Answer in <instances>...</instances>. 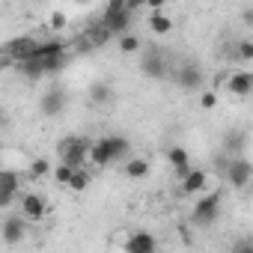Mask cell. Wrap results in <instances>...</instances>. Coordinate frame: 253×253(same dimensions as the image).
<instances>
[{
	"label": "cell",
	"instance_id": "6da1fadb",
	"mask_svg": "<svg viewBox=\"0 0 253 253\" xmlns=\"http://www.w3.org/2000/svg\"><path fill=\"white\" fill-rule=\"evenodd\" d=\"M128 140H125L122 134H107V137H101V140H95L92 143V149H89V164H95V167H110L113 161H119V158H128Z\"/></svg>",
	"mask_w": 253,
	"mask_h": 253
},
{
	"label": "cell",
	"instance_id": "7a4b0ae2",
	"mask_svg": "<svg viewBox=\"0 0 253 253\" xmlns=\"http://www.w3.org/2000/svg\"><path fill=\"white\" fill-rule=\"evenodd\" d=\"M36 60L45 66V75H54L60 69H66L69 63V51L60 39H48V42H39V51H36Z\"/></svg>",
	"mask_w": 253,
	"mask_h": 253
},
{
	"label": "cell",
	"instance_id": "3957f363",
	"mask_svg": "<svg viewBox=\"0 0 253 253\" xmlns=\"http://www.w3.org/2000/svg\"><path fill=\"white\" fill-rule=\"evenodd\" d=\"M36 51H39V42H36L33 36H15V39L6 42L3 60H6V66H18V63H24V60H33Z\"/></svg>",
	"mask_w": 253,
	"mask_h": 253
},
{
	"label": "cell",
	"instance_id": "277c9868",
	"mask_svg": "<svg viewBox=\"0 0 253 253\" xmlns=\"http://www.w3.org/2000/svg\"><path fill=\"white\" fill-rule=\"evenodd\" d=\"M89 149H92L89 140H84V137H66L57 146V155H60V161H66L72 167H84L89 161Z\"/></svg>",
	"mask_w": 253,
	"mask_h": 253
},
{
	"label": "cell",
	"instance_id": "5b68a950",
	"mask_svg": "<svg viewBox=\"0 0 253 253\" xmlns=\"http://www.w3.org/2000/svg\"><path fill=\"white\" fill-rule=\"evenodd\" d=\"M217 214H220V194H217V191H214V194H206V197L197 200L194 209H191V220H194L197 226H211V223L217 220Z\"/></svg>",
	"mask_w": 253,
	"mask_h": 253
},
{
	"label": "cell",
	"instance_id": "8992f818",
	"mask_svg": "<svg viewBox=\"0 0 253 253\" xmlns=\"http://www.w3.org/2000/svg\"><path fill=\"white\" fill-rule=\"evenodd\" d=\"M140 72L152 81H164L167 78V54L158 51V48H149L143 51V60H140Z\"/></svg>",
	"mask_w": 253,
	"mask_h": 253
},
{
	"label": "cell",
	"instance_id": "52a82bcc",
	"mask_svg": "<svg viewBox=\"0 0 253 253\" xmlns=\"http://www.w3.org/2000/svg\"><path fill=\"white\" fill-rule=\"evenodd\" d=\"M18 206H21V214H24L30 223H39V220L48 214V203H45V197H42V194H33V191L18 194Z\"/></svg>",
	"mask_w": 253,
	"mask_h": 253
},
{
	"label": "cell",
	"instance_id": "ba28073f",
	"mask_svg": "<svg viewBox=\"0 0 253 253\" xmlns=\"http://www.w3.org/2000/svg\"><path fill=\"white\" fill-rule=\"evenodd\" d=\"M131 18H134V12H128L125 6H104V15H101V21L110 27V33H113V36L128 33Z\"/></svg>",
	"mask_w": 253,
	"mask_h": 253
},
{
	"label": "cell",
	"instance_id": "9c48e42d",
	"mask_svg": "<svg viewBox=\"0 0 253 253\" xmlns=\"http://www.w3.org/2000/svg\"><path fill=\"white\" fill-rule=\"evenodd\" d=\"M250 179H253V164H250L247 158H238V155H235V158L226 164V182H229L232 188H247Z\"/></svg>",
	"mask_w": 253,
	"mask_h": 253
},
{
	"label": "cell",
	"instance_id": "30bf717a",
	"mask_svg": "<svg viewBox=\"0 0 253 253\" xmlns=\"http://www.w3.org/2000/svg\"><path fill=\"white\" fill-rule=\"evenodd\" d=\"M24 232H27V217L24 214H9L3 223H0V235H3V241L9 247H15L24 238Z\"/></svg>",
	"mask_w": 253,
	"mask_h": 253
},
{
	"label": "cell",
	"instance_id": "8fae6325",
	"mask_svg": "<svg viewBox=\"0 0 253 253\" xmlns=\"http://www.w3.org/2000/svg\"><path fill=\"white\" fill-rule=\"evenodd\" d=\"M122 250L125 253H152V250H158V241L146 229H137V232H131L128 238L122 241Z\"/></svg>",
	"mask_w": 253,
	"mask_h": 253
},
{
	"label": "cell",
	"instance_id": "7c38bea8",
	"mask_svg": "<svg viewBox=\"0 0 253 253\" xmlns=\"http://www.w3.org/2000/svg\"><path fill=\"white\" fill-rule=\"evenodd\" d=\"M176 84H179L182 89H200V86H203V69H200L194 60L182 63L179 72H176Z\"/></svg>",
	"mask_w": 253,
	"mask_h": 253
},
{
	"label": "cell",
	"instance_id": "4fadbf2b",
	"mask_svg": "<svg viewBox=\"0 0 253 253\" xmlns=\"http://www.w3.org/2000/svg\"><path fill=\"white\" fill-rule=\"evenodd\" d=\"M18 194H21V191H18V173L6 167L3 173H0V206L9 209V206H12V200H15Z\"/></svg>",
	"mask_w": 253,
	"mask_h": 253
},
{
	"label": "cell",
	"instance_id": "5bb4252c",
	"mask_svg": "<svg viewBox=\"0 0 253 253\" xmlns=\"http://www.w3.org/2000/svg\"><path fill=\"white\" fill-rule=\"evenodd\" d=\"M66 101H69L66 89H60V86H51V89L42 95V113H45V116H60V113L66 110Z\"/></svg>",
	"mask_w": 253,
	"mask_h": 253
},
{
	"label": "cell",
	"instance_id": "9a60e30c",
	"mask_svg": "<svg viewBox=\"0 0 253 253\" xmlns=\"http://www.w3.org/2000/svg\"><path fill=\"white\" fill-rule=\"evenodd\" d=\"M226 89H229L232 95H250V92H253V72H247V69L232 72V75L226 78Z\"/></svg>",
	"mask_w": 253,
	"mask_h": 253
},
{
	"label": "cell",
	"instance_id": "2e32d148",
	"mask_svg": "<svg viewBox=\"0 0 253 253\" xmlns=\"http://www.w3.org/2000/svg\"><path fill=\"white\" fill-rule=\"evenodd\" d=\"M167 161H170V167L176 170L179 179H185V176L191 173V152H188L185 146H170V149H167Z\"/></svg>",
	"mask_w": 253,
	"mask_h": 253
},
{
	"label": "cell",
	"instance_id": "e0dca14e",
	"mask_svg": "<svg viewBox=\"0 0 253 253\" xmlns=\"http://www.w3.org/2000/svg\"><path fill=\"white\" fill-rule=\"evenodd\" d=\"M146 24H149V33L152 36H170L173 33V18L164 9H152L149 18H146Z\"/></svg>",
	"mask_w": 253,
	"mask_h": 253
},
{
	"label": "cell",
	"instance_id": "ac0fdd59",
	"mask_svg": "<svg viewBox=\"0 0 253 253\" xmlns=\"http://www.w3.org/2000/svg\"><path fill=\"white\" fill-rule=\"evenodd\" d=\"M206 185H209V173L200 167H191V173L182 179V194H200Z\"/></svg>",
	"mask_w": 253,
	"mask_h": 253
},
{
	"label": "cell",
	"instance_id": "d6986e66",
	"mask_svg": "<svg viewBox=\"0 0 253 253\" xmlns=\"http://www.w3.org/2000/svg\"><path fill=\"white\" fill-rule=\"evenodd\" d=\"M84 39H86V45H89V48H104V45H107V42L113 39V33H110V27H107V24L101 21L98 27L92 24V27H89L86 33H84Z\"/></svg>",
	"mask_w": 253,
	"mask_h": 253
},
{
	"label": "cell",
	"instance_id": "ffe728a7",
	"mask_svg": "<svg viewBox=\"0 0 253 253\" xmlns=\"http://www.w3.org/2000/svg\"><path fill=\"white\" fill-rule=\"evenodd\" d=\"M122 173L128 176V179H146L149 176V161L146 158H125Z\"/></svg>",
	"mask_w": 253,
	"mask_h": 253
},
{
	"label": "cell",
	"instance_id": "44dd1931",
	"mask_svg": "<svg viewBox=\"0 0 253 253\" xmlns=\"http://www.w3.org/2000/svg\"><path fill=\"white\" fill-rule=\"evenodd\" d=\"M51 173H54V167H51L48 158H33L30 167H27V176H33V179H48Z\"/></svg>",
	"mask_w": 253,
	"mask_h": 253
},
{
	"label": "cell",
	"instance_id": "7402d4cb",
	"mask_svg": "<svg viewBox=\"0 0 253 253\" xmlns=\"http://www.w3.org/2000/svg\"><path fill=\"white\" fill-rule=\"evenodd\" d=\"M89 98H92L95 104H110V101H113L110 84H92V86H89Z\"/></svg>",
	"mask_w": 253,
	"mask_h": 253
},
{
	"label": "cell",
	"instance_id": "603a6c76",
	"mask_svg": "<svg viewBox=\"0 0 253 253\" xmlns=\"http://www.w3.org/2000/svg\"><path fill=\"white\" fill-rule=\"evenodd\" d=\"M75 170H78V167H72V164H66V161H60V164L54 167V173H51V179H54L57 185H63V188H69V182H72V176H75Z\"/></svg>",
	"mask_w": 253,
	"mask_h": 253
},
{
	"label": "cell",
	"instance_id": "cb8c5ba5",
	"mask_svg": "<svg viewBox=\"0 0 253 253\" xmlns=\"http://www.w3.org/2000/svg\"><path fill=\"white\" fill-rule=\"evenodd\" d=\"M140 48H143V42H140V36H134L131 30L119 36V51H122V54H137Z\"/></svg>",
	"mask_w": 253,
	"mask_h": 253
},
{
	"label": "cell",
	"instance_id": "d4e9b609",
	"mask_svg": "<svg viewBox=\"0 0 253 253\" xmlns=\"http://www.w3.org/2000/svg\"><path fill=\"white\" fill-rule=\"evenodd\" d=\"M89 182H92V176H89L84 167H78V170H75V176H72V182H69V188H72L75 194H81V191H86V188H89Z\"/></svg>",
	"mask_w": 253,
	"mask_h": 253
},
{
	"label": "cell",
	"instance_id": "484cf974",
	"mask_svg": "<svg viewBox=\"0 0 253 253\" xmlns=\"http://www.w3.org/2000/svg\"><path fill=\"white\" fill-rule=\"evenodd\" d=\"M235 57H238L241 63H253V42H250V39H241L238 48H235Z\"/></svg>",
	"mask_w": 253,
	"mask_h": 253
},
{
	"label": "cell",
	"instance_id": "4316f807",
	"mask_svg": "<svg viewBox=\"0 0 253 253\" xmlns=\"http://www.w3.org/2000/svg\"><path fill=\"white\" fill-rule=\"evenodd\" d=\"M66 24H69V18H66V12H51V18H48V27L51 30H66Z\"/></svg>",
	"mask_w": 253,
	"mask_h": 253
},
{
	"label": "cell",
	"instance_id": "83f0119b",
	"mask_svg": "<svg viewBox=\"0 0 253 253\" xmlns=\"http://www.w3.org/2000/svg\"><path fill=\"white\" fill-rule=\"evenodd\" d=\"M214 104H217V92H211V89H209V92H203V95H200V107H203V110H211Z\"/></svg>",
	"mask_w": 253,
	"mask_h": 253
},
{
	"label": "cell",
	"instance_id": "f1b7e54d",
	"mask_svg": "<svg viewBox=\"0 0 253 253\" xmlns=\"http://www.w3.org/2000/svg\"><path fill=\"white\" fill-rule=\"evenodd\" d=\"M125 6H128V12H143L146 9V0H128Z\"/></svg>",
	"mask_w": 253,
	"mask_h": 253
},
{
	"label": "cell",
	"instance_id": "f546056e",
	"mask_svg": "<svg viewBox=\"0 0 253 253\" xmlns=\"http://www.w3.org/2000/svg\"><path fill=\"white\" fill-rule=\"evenodd\" d=\"M167 3H170V0H146V9H149V12H152V9H164Z\"/></svg>",
	"mask_w": 253,
	"mask_h": 253
},
{
	"label": "cell",
	"instance_id": "4dcf8cb0",
	"mask_svg": "<svg viewBox=\"0 0 253 253\" xmlns=\"http://www.w3.org/2000/svg\"><path fill=\"white\" fill-rule=\"evenodd\" d=\"M241 21H244L247 27H253V9H244V15H241Z\"/></svg>",
	"mask_w": 253,
	"mask_h": 253
},
{
	"label": "cell",
	"instance_id": "1f68e13d",
	"mask_svg": "<svg viewBox=\"0 0 253 253\" xmlns=\"http://www.w3.org/2000/svg\"><path fill=\"white\" fill-rule=\"evenodd\" d=\"M235 250H253V241H235Z\"/></svg>",
	"mask_w": 253,
	"mask_h": 253
},
{
	"label": "cell",
	"instance_id": "d6a6232c",
	"mask_svg": "<svg viewBox=\"0 0 253 253\" xmlns=\"http://www.w3.org/2000/svg\"><path fill=\"white\" fill-rule=\"evenodd\" d=\"M78 3H86V0H78Z\"/></svg>",
	"mask_w": 253,
	"mask_h": 253
}]
</instances>
